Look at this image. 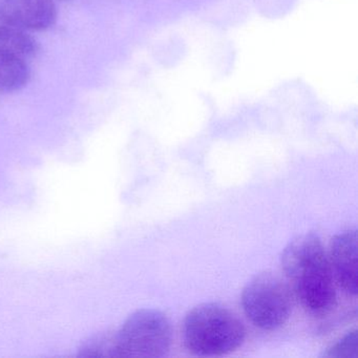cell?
<instances>
[{"label":"cell","instance_id":"cell-1","mask_svg":"<svg viewBox=\"0 0 358 358\" xmlns=\"http://www.w3.org/2000/svg\"><path fill=\"white\" fill-rule=\"evenodd\" d=\"M282 268L287 284L303 309L316 316L336 303L334 276L322 241L314 234L297 236L285 248Z\"/></svg>","mask_w":358,"mask_h":358},{"label":"cell","instance_id":"cell-2","mask_svg":"<svg viewBox=\"0 0 358 358\" xmlns=\"http://www.w3.org/2000/svg\"><path fill=\"white\" fill-rule=\"evenodd\" d=\"M245 334L238 316L220 303H201L184 320V343L188 351L199 356L231 353L242 345Z\"/></svg>","mask_w":358,"mask_h":358},{"label":"cell","instance_id":"cell-3","mask_svg":"<svg viewBox=\"0 0 358 358\" xmlns=\"http://www.w3.org/2000/svg\"><path fill=\"white\" fill-rule=\"evenodd\" d=\"M171 322L162 312L139 310L110 335L112 357H162L171 349Z\"/></svg>","mask_w":358,"mask_h":358},{"label":"cell","instance_id":"cell-4","mask_svg":"<svg viewBox=\"0 0 358 358\" xmlns=\"http://www.w3.org/2000/svg\"><path fill=\"white\" fill-rule=\"evenodd\" d=\"M290 288L278 274H257L242 292L245 315L257 328L272 331L288 320L292 308Z\"/></svg>","mask_w":358,"mask_h":358},{"label":"cell","instance_id":"cell-5","mask_svg":"<svg viewBox=\"0 0 358 358\" xmlns=\"http://www.w3.org/2000/svg\"><path fill=\"white\" fill-rule=\"evenodd\" d=\"M0 20L27 31H45L57 20L54 0H0Z\"/></svg>","mask_w":358,"mask_h":358},{"label":"cell","instance_id":"cell-6","mask_svg":"<svg viewBox=\"0 0 358 358\" xmlns=\"http://www.w3.org/2000/svg\"><path fill=\"white\" fill-rule=\"evenodd\" d=\"M357 248L356 230H348L332 238L328 257L337 284L351 296H356L358 290Z\"/></svg>","mask_w":358,"mask_h":358},{"label":"cell","instance_id":"cell-7","mask_svg":"<svg viewBox=\"0 0 358 358\" xmlns=\"http://www.w3.org/2000/svg\"><path fill=\"white\" fill-rule=\"evenodd\" d=\"M39 51V45L29 31L0 20V53L28 59Z\"/></svg>","mask_w":358,"mask_h":358},{"label":"cell","instance_id":"cell-8","mask_svg":"<svg viewBox=\"0 0 358 358\" xmlns=\"http://www.w3.org/2000/svg\"><path fill=\"white\" fill-rule=\"evenodd\" d=\"M31 78V71L26 59L0 53V92L12 93L24 89Z\"/></svg>","mask_w":358,"mask_h":358},{"label":"cell","instance_id":"cell-9","mask_svg":"<svg viewBox=\"0 0 358 358\" xmlns=\"http://www.w3.org/2000/svg\"><path fill=\"white\" fill-rule=\"evenodd\" d=\"M357 351V331H349L339 341L333 343L322 353V357H356Z\"/></svg>","mask_w":358,"mask_h":358},{"label":"cell","instance_id":"cell-10","mask_svg":"<svg viewBox=\"0 0 358 358\" xmlns=\"http://www.w3.org/2000/svg\"><path fill=\"white\" fill-rule=\"evenodd\" d=\"M64 1H69V0H64Z\"/></svg>","mask_w":358,"mask_h":358}]
</instances>
